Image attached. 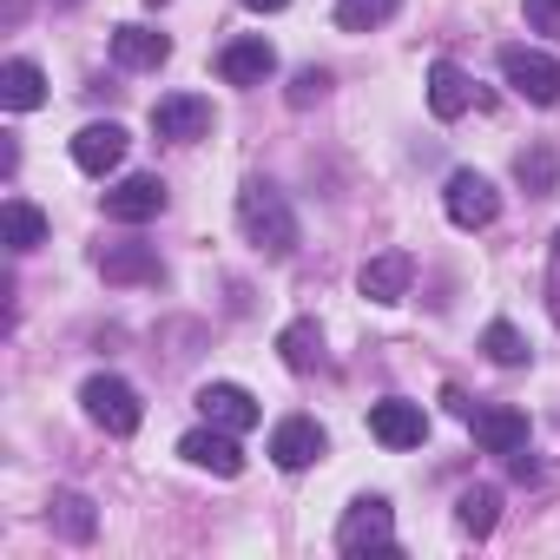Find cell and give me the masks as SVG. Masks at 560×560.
I'll use <instances>...</instances> for the list:
<instances>
[{
  "instance_id": "obj_1",
  "label": "cell",
  "mask_w": 560,
  "mask_h": 560,
  "mask_svg": "<svg viewBox=\"0 0 560 560\" xmlns=\"http://www.w3.org/2000/svg\"><path fill=\"white\" fill-rule=\"evenodd\" d=\"M237 224H244V237H250L257 250H270V257H291V250H298V211H291L284 191L264 185V178H250V185L237 191Z\"/></svg>"
},
{
  "instance_id": "obj_2",
  "label": "cell",
  "mask_w": 560,
  "mask_h": 560,
  "mask_svg": "<svg viewBox=\"0 0 560 560\" xmlns=\"http://www.w3.org/2000/svg\"><path fill=\"white\" fill-rule=\"evenodd\" d=\"M80 402H86V416H93L106 435H139V422H145V402H139V389H132L126 376H86Z\"/></svg>"
},
{
  "instance_id": "obj_3",
  "label": "cell",
  "mask_w": 560,
  "mask_h": 560,
  "mask_svg": "<svg viewBox=\"0 0 560 560\" xmlns=\"http://www.w3.org/2000/svg\"><path fill=\"white\" fill-rule=\"evenodd\" d=\"M337 553H396V521L383 494H357L343 527H337Z\"/></svg>"
},
{
  "instance_id": "obj_4",
  "label": "cell",
  "mask_w": 560,
  "mask_h": 560,
  "mask_svg": "<svg viewBox=\"0 0 560 560\" xmlns=\"http://www.w3.org/2000/svg\"><path fill=\"white\" fill-rule=\"evenodd\" d=\"M501 80H508L527 106H553V100H560V60H553V54L501 47Z\"/></svg>"
},
{
  "instance_id": "obj_5",
  "label": "cell",
  "mask_w": 560,
  "mask_h": 560,
  "mask_svg": "<svg viewBox=\"0 0 560 560\" xmlns=\"http://www.w3.org/2000/svg\"><path fill=\"white\" fill-rule=\"evenodd\" d=\"M324 448L330 442H324V429L311 416H284V422L270 429V462L284 468V475H304L311 462H324Z\"/></svg>"
},
{
  "instance_id": "obj_6",
  "label": "cell",
  "mask_w": 560,
  "mask_h": 560,
  "mask_svg": "<svg viewBox=\"0 0 560 560\" xmlns=\"http://www.w3.org/2000/svg\"><path fill=\"white\" fill-rule=\"evenodd\" d=\"M442 205H448V218H455L462 231H481V224L501 218V191H494L481 172H455L448 191H442Z\"/></svg>"
},
{
  "instance_id": "obj_7",
  "label": "cell",
  "mask_w": 560,
  "mask_h": 560,
  "mask_svg": "<svg viewBox=\"0 0 560 560\" xmlns=\"http://www.w3.org/2000/svg\"><path fill=\"white\" fill-rule=\"evenodd\" d=\"M191 402H198L205 422H218V429H231V435H244V429L264 422V409H257V396H250L244 383H205Z\"/></svg>"
},
{
  "instance_id": "obj_8",
  "label": "cell",
  "mask_w": 560,
  "mask_h": 560,
  "mask_svg": "<svg viewBox=\"0 0 560 560\" xmlns=\"http://www.w3.org/2000/svg\"><path fill=\"white\" fill-rule=\"evenodd\" d=\"M152 132L172 139V145L205 139V132H211V100H198V93H165V100L152 106Z\"/></svg>"
},
{
  "instance_id": "obj_9",
  "label": "cell",
  "mask_w": 560,
  "mask_h": 560,
  "mask_svg": "<svg viewBox=\"0 0 560 560\" xmlns=\"http://www.w3.org/2000/svg\"><path fill=\"white\" fill-rule=\"evenodd\" d=\"M73 165H80L86 178H106V172H119V165H126V126H113V119H93V126H80V132H73Z\"/></svg>"
},
{
  "instance_id": "obj_10",
  "label": "cell",
  "mask_w": 560,
  "mask_h": 560,
  "mask_svg": "<svg viewBox=\"0 0 560 560\" xmlns=\"http://www.w3.org/2000/svg\"><path fill=\"white\" fill-rule=\"evenodd\" d=\"M165 211V178L159 172H132V178H119L113 191H106V218L113 224H145V218H159Z\"/></svg>"
},
{
  "instance_id": "obj_11",
  "label": "cell",
  "mask_w": 560,
  "mask_h": 560,
  "mask_svg": "<svg viewBox=\"0 0 560 560\" xmlns=\"http://www.w3.org/2000/svg\"><path fill=\"white\" fill-rule=\"evenodd\" d=\"M370 435H376L383 448H422V435H429V416H422V402L383 396V402H370Z\"/></svg>"
},
{
  "instance_id": "obj_12",
  "label": "cell",
  "mask_w": 560,
  "mask_h": 560,
  "mask_svg": "<svg viewBox=\"0 0 560 560\" xmlns=\"http://www.w3.org/2000/svg\"><path fill=\"white\" fill-rule=\"evenodd\" d=\"M178 455L191 462V468H211V475H244V448H237V435L231 429H218V422H205V429H191V435H178Z\"/></svg>"
},
{
  "instance_id": "obj_13",
  "label": "cell",
  "mask_w": 560,
  "mask_h": 560,
  "mask_svg": "<svg viewBox=\"0 0 560 560\" xmlns=\"http://www.w3.org/2000/svg\"><path fill=\"white\" fill-rule=\"evenodd\" d=\"M409 284H416V257H409V250H383V257H370V264L357 270V291H363L370 304H402Z\"/></svg>"
},
{
  "instance_id": "obj_14",
  "label": "cell",
  "mask_w": 560,
  "mask_h": 560,
  "mask_svg": "<svg viewBox=\"0 0 560 560\" xmlns=\"http://www.w3.org/2000/svg\"><path fill=\"white\" fill-rule=\"evenodd\" d=\"M93 264H100L106 284H159V277H165V264H159L152 244H100Z\"/></svg>"
},
{
  "instance_id": "obj_15",
  "label": "cell",
  "mask_w": 560,
  "mask_h": 560,
  "mask_svg": "<svg viewBox=\"0 0 560 560\" xmlns=\"http://www.w3.org/2000/svg\"><path fill=\"white\" fill-rule=\"evenodd\" d=\"M113 60H119L126 73H159V67L172 60V40L152 34V27H139V21H126V27H113Z\"/></svg>"
},
{
  "instance_id": "obj_16",
  "label": "cell",
  "mask_w": 560,
  "mask_h": 560,
  "mask_svg": "<svg viewBox=\"0 0 560 560\" xmlns=\"http://www.w3.org/2000/svg\"><path fill=\"white\" fill-rule=\"evenodd\" d=\"M270 73H277V54H270V40H264V34L231 40V47L218 54V80H231V86H264Z\"/></svg>"
},
{
  "instance_id": "obj_17",
  "label": "cell",
  "mask_w": 560,
  "mask_h": 560,
  "mask_svg": "<svg viewBox=\"0 0 560 560\" xmlns=\"http://www.w3.org/2000/svg\"><path fill=\"white\" fill-rule=\"evenodd\" d=\"M468 429L488 455H521L527 448V416L521 409H468Z\"/></svg>"
},
{
  "instance_id": "obj_18",
  "label": "cell",
  "mask_w": 560,
  "mask_h": 560,
  "mask_svg": "<svg viewBox=\"0 0 560 560\" xmlns=\"http://www.w3.org/2000/svg\"><path fill=\"white\" fill-rule=\"evenodd\" d=\"M468 106H475V80H468L455 60H435V67H429V113H435V119H462Z\"/></svg>"
},
{
  "instance_id": "obj_19",
  "label": "cell",
  "mask_w": 560,
  "mask_h": 560,
  "mask_svg": "<svg viewBox=\"0 0 560 560\" xmlns=\"http://www.w3.org/2000/svg\"><path fill=\"white\" fill-rule=\"evenodd\" d=\"M40 100H47V73L34 60H8V67H0V106H8V113H34Z\"/></svg>"
},
{
  "instance_id": "obj_20",
  "label": "cell",
  "mask_w": 560,
  "mask_h": 560,
  "mask_svg": "<svg viewBox=\"0 0 560 560\" xmlns=\"http://www.w3.org/2000/svg\"><path fill=\"white\" fill-rule=\"evenodd\" d=\"M0 237H8V250H40V244H47V218H40V205L8 198V205H0Z\"/></svg>"
},
{
  "instance_id": "obj_21",
  "label": "cell",
  "mask_w": 560,
  "mask_h": 560,
  "mask_svg": "<svg viewBox=\"0 0 560 560\" xmlns=\"http://www.w3.org/2000/svg\"><path fill=\"white\" fill-rule=\"evenodd\" d=\"M277 357H284L298 376H304V370H317V363H324V337H317V324H311V317L284 324V330H277Z\"/></svg>"
},
{
  "instance_id": "obj_22",
  "label": "cell",
  "mask_w": 560,
  "mask_h": 560,
  "mask_svg": "<svg viewBox=\"0 0 560 560\" xmlns=\"http://www.w3.org/2000/svg\"><path fill=\"white\" fill-rule=\"evenodd\" d=\"M455 521H462V534H494V521H501V488H462V501H455Z\"/></svg>"
},
{
  "instance_id": "obj_23",
  "label": "cell",
  "mask_w": 560,
  "mask_h": 560,
  "mask_svg": "<svg viewBox=\"0 0 560 560\" xmlns=\"http://www.w3.org/2000/svg\"><path fill=\"white\" fill-rule=\"evenodd\" d=\"M54 527L67 534V540H93V527H100V514H93V501L86 494H54Z\"/></svg>"
},
{
  "instance_id": "obj_24",
  "label": "cell",
  "mask_w": 560,
  "mask_h": 560,
  "mask_svg": "<svg viewBox=\"0 0 560 560\" xmlns=\"http://www.w3.org/2000/svg\"><path fill=\"white\" fill-rule=\"evenodd\" d=\"M396 8H402V0H337V27L343 34H370V27L396 21Z\"/></svg>"
},
{
  "instance_id": "obj_25",
  "label": "cell",
  "mask_w": 560,
  "mask_h": 560,
  "mask_svg": "<svg viewBox=\"0 0 560 560\" xmlns=\"http://www.w3.org/2000/svg\"><path fill=\"white\" fill-rule=\"evenodd\" d=\"M514 178H521L534 198H547V191H553V178H560V159H553L547 145H527V152L514 159Z\"/></svg>"
},
{
  "instance_id": "obj_26",
  "label": "cell",
  "mask_w": 560,
  "mask_h": 560,
  "mask_svg": "<svg viewBox=\"0 0 560 560\" xmlns=\"http://www.w3.org/2000/svg\"><path fill=\"white\" fill-rule=\"evenodd\" d=\"M481 350H488V363H501V370H521V363H527V337H521L514 324H501V317L481 330Z\"/></svg>"
},
{
  "instance_id": "obj_27",
  "label": "cell",
  "mask_w": 560,
  "mask_h": 560,
  "mask_svg": "<svg viewBox=\"0 0 560 560\" xmlns=\"http://www.w3.org/2000/svg\"><path fill=\"white\" fill-rule=\"evenodd\" d=\"M521 14H527V27H534V34L560 40V0H521Z\"/></svg>"
},
{
  "instance_id": "obj_28",
  "label": "cell",
  "mask_w": 560,
  "mask_h": 560,
  "mask_svg": "<svg viewBox=\"0 0 560 560\" xmlns=\"http://www.w3.org/2000/svg\"><path fill=\"white\" fill-rule=\"evenodd\" d=\"M324 86H330V73H324V67H304V73L291 80V106H311V100H324Z\"/></svg>"
},
{
  "instance_id": "obj_29",
  "label": "cell",
  "mask_w": 560,
  "mask_h": 560,
  "mask_svg": "<svg viewBox=\"0 0 560 560\" xmlns=\"http://www.w3.org/2000/svg\"><path fill=\"white\" fill-rule=\"evenodd\" d=\"M244 8H250V14H284L291 0H244Z\"/></svg>"
},
{
  "instance_id": "obj_30",
  "label": "cell",
  "mask_w": 560,
  "mask_h": 560,
  "mask_svg": "<svg viewBox=\"0 0 560 560\" xmlns=\"http://www.w3.org/2000/svg\"><path fill=\"white\" fill-rule=\"evenodd\" d=\"M553 257H560V231H553Z\"/></svg>"
},
{
  "instance_id": "obj_31",
  "label": "cell",
  "mask_w": 560,
  "mask_h": 560,
  "mask_svg": "<svg viewBox=\"0 0 560 560\" xmlns=\"http://www.w3.org/2000/svg\"><path fill=\"white\" fill-rule=\"evenodd\" d=\"M152 8H165V0H152Z\"/></svg>"
}]
</instances>
